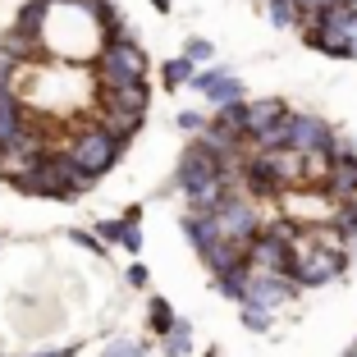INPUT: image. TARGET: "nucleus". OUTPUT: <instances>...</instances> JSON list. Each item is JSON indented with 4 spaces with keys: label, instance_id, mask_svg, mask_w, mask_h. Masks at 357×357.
<instances>
[{
    "label": "nucleus",
    "instance_id": "37",
    "mask_svg": "<svg viewBox=\"0 0 357 357\" xmlns=\"http://www.w3.org/2000/svg\"><path fill=\"white\" fill-rule=\"evenodd\" d=\"M151 5H156V10H160V14H165V10H169V0H151Z\"/></svg>",
    "mask_w": 357,
    "mask_h": 357
},
{
    "label": "nucleus",
    "instance_id": "25",
    "mask_svg": "<svg viewBox=\"0 0 357 357\" xmlns=\"http://www.w3.org/2000/svg\"><path fill=\"white\" fill-rule=\"evenodd\" d=\"M238 307H243V330H252V335L271 330V307H261V303H238Z\"/></svg>",
    "mask_w": 357,
    "mask_h": 357
},
{
    "label": "nucleus",
    "instance_id": "32",
    "mask_svg": "<svg viewBox=\"0 0 357 357\" xmlns=\"http://www.w3.org/2000/svg\"><path fill=\"white\" fill-rule=\"evenodd\" d=\"M174 124L183 128V133H202V128H206V115H197V110H178Z\"/></svg>",
    "mask_w": 357,
    "mask_h": 357
},
{
    "label": "nucleus",
    "instance_id": "4",
    "mask_svg": "<svg viewBox=\"0 0 357 357\" xmlns=\"http://www.w3.org/2000/svg\"><path fill=\"white\" fill-rule=\"evenodd\" d=\"M284 133H289V147L303 151V156H316V151H330V156H335V147H339V133L321 115H298V110H289Z\"/></svg>",
    "mask_w": 357,
    "mask_h": 357
},
{
    "label": "nucleus",
    "instance_id": "10",
    "mask_svg": "<svg viewBox=\"0 0 357 357\" xmlns=\"http://www.w3.org/2000/svg\"><path fill=\"white\" fill-rule=\"evenodd\" d=\"M192 87H197L202 96H211V105H229V101H243V83L225 69V64H215V69H202V74H192Z\"/></svg>",
    "mask_w": 357,
    "mask_h": 357
},
{
    "label": "nucleus",
    "instance_id": "29",
    "mask_svg": "<svg viewBox=\"0 0 357 357\" xmlns=\"http://www.w3.org/2000/svg\"><path fill=\"white\" fill-rule=\"evenodd\" d=\"M183 55H188L192 64H206L211 55H215V46H211L206 37H188V46H183Z\"/></svg>",
    "mask_w": 357,
    "mask_h": 357
},
{
    "label": "nucleus",
    "instance_id": "15",
    "mask_svg": "<svg viewBox=\"0 0 357 357\" xmlns=\"http://www.w3.org/2000/svg\"><path fill=\"white\" fill-rule=\"evenodd\" d=\"M96 110H101V124L110 133H119L124 142L133 133H142V119H147V110H124V105H96Z\"/></svg>",
    "mask_w": 357,
    "mask_h": 357
},
{
    "label": "nucleus",
    "instance_id": "16",
    "mask_svg": "<svg viewBox=\"0 0 357 357\" xmlns=\"http://www.w3.org/2000/svg\"><path fill=\"white\" fill-rule=\"evenodd\" d=\"M229 192H238V188L220 174V178H211V183H202V188L183 192V197H188V211H220V202L229 197Z\"/></svg>",
    "mask_w": 357,
    "mask_h": 357
},
{
    "label": "nucleus",
    "instance_id": "6",
    "mask_svg": "<svg viewBox=\"0 0 357 357\" xmlns=\"http://www.w3.org/2000/svg\"><path fill=\"white\" fill-rule=\"evenodd\" d=\"M298 294V280L284 271H266V266H252V275H248V298L243 303H261V307H284L289 298Z\"/></svg>",
    "mask_w": 357,
    "mask_h": 357
},
{
    "label": "nucleus",
    "instance_id": "17",
    "mask_svg": "<svg viewBox=\"0 0 357 357\" xmlns=\"http://www.w3.org/2000/svg\"><path fill=\"white\" fill-rule=\"evenodd\" d=\"M78 10L92 14V23L105 32V42H110V37H124V32H128L124 19H119V10L110 5V0H78Z\"/></svg>",
    "mask_w": 357,
    "mask_h": 357
},
{
    "label": "nucleus",
    "instance_id": "9",
    "mask_svg": "<svg viewBox=\"0 0 357 357\" xmlns=\"http://www.w3.org/2000/svg\"><path fill=\"white\" fill-rule=\"evenodd\" d=\"M197 257H202V266H206L211 275H225V271H234V266L252 261V243L248 238H225L220 234V238L211 243V248H202Z\"/></svg>",
    "mask_w": 357,
    "mask_h": 357
},
{
    "label": "nucleus",
    "instance_id": "7",
    "mask_svg": "<svg viewBox=\"0 0 357 357\" xmlns=\"http://www.w3.org/2000/svg\"><path fill=\"white\" fill-rule=\"evenodd\" d=\"M211 178H220V156H215V151H206L202 142H192V147L178 156L174 188L178 192H192V188H202V183H211Z\"/></svg>",
    "mask_w": 357,
    "mask_h": 357
},
{
    "label": "nucleus",
    "instance_id": "30",
    "mask_svg": "<svg viewBox=\"0 0 357 357\" xmlns=\"http://www.w3.org/2000/svg\"><path fill=\"white\" fill-rule=\"evenodd\" d=\"M339 0H298V10H303V23H316L326 10H335Z\"/></svg>",
    "mask_w": 357,
    "mask_h": 357
},
{
    "label": "nucleus",
    "instance_id": "2",
    "mask_svg": "<svg viewBox=\"0 0 357 357\" xmlns=\"http://www.w3.org/2000/svg\"><path fill=\"white\" fill-rule=\"evenodd\" d=\"M92 74H96V83H101V87L142 83V78H147V55H142V46L124 32V37H110V42L96 51Z\"/></svg>",
    "mask_w": 357,
    "mask_h": 357
},
{
    "label": "nucleus",
    "instance_id": "18",
    "mask_svg": "<svg viewBox=\"0 0 357 357\" xmlns=\"http://www.w3.org/2000/svg\"><path fill=\"white\" fill-rule=\"evenodd\" d=\"M51 10H55L51 0H23L10 28H19V32H37V37H46V19H51Z\"/></svg>",
    "mask_w": 357,
    "mask_h": 357
},
{
    "label": "nucleus",
    "instance_id": "35",
    "mask_svg": "<svg viewBox=\"0 0 357 357\" xmlns=\"http://www.w3.org/2000/svg\"><path fill=\"white\" fill-rule=\"evenodd\" d=\"M74 243H83L92 252H105V243H96V234H83V229H74Z\"/></svg>",
    "mask_w": 357,
    "mask_h": 357
},
{
    "label": "nucleus",
    "instance_id": "40",
    "mask_svg": "<svg viewBox=\"0 0 357 357\" xmlns=\"http://www.w3.org/2000/svg\"><path fill=\"white\" fill-rule=\"evenodd\" d=\"M353 46H357V37H353Z\"/></svg>",
    "mask_w": 357,
    "mask_h": 357
},
{
    "label": "nucleus",
    "instance_id": "8",
    "mask_svg": "<svg viewBox=\"0 0 357 357\" xmlns=\"http://www.w3.org/2000/svg\"><path fill=\"white\" fill-rule=\"evenodd\" d=\"M326 197L330 202H353L357 197V151L339 137L335 160H330V174H326Z\"/></svg>",
    "mask_w": 357,
    "mask_h": 357
},
{
    "label": "nucleus",
    "instance_id": "12",
    "mask_svg": "<svg viewBox=\"0 0 357 357\" xmlns=\"http://www.w3.org/2000/svg\"><path fill=\"white\" fill-rule=\"evenodd\" d=\"M23 115H28L23 92L19 87H0V142H14L23 133Z\"/></svg>",
    "mask_w": 357,
    "mask_h": 357
},
{
    "label": "nucleus",
    "instance_id": "31",
    "mask_svg": "<svg viewBox=\"0 0 357 357\" xmlns=\"http://www.w3.org/2000/svg\"><path fill=\"white\" fill-rule=\"evenodd\" d=\"M19 74H23V64L0 51V87H19Z\"/></svg>",
    "mask_w": 357,
    "mask_h": 357
},
{
    "label": "nucleus",
    "instance_id": "38",
    "mask_svg": "<svg viewBox=\"0 0 357 357\" xmlns=\"http://www.w3.org/2000/svg\"><path fill=\"white\" fill-rule=\"evenodd\" d=\"M344 357H357V339H353V344H348V353Z\"/></svg>",
    "mask_w": 357,
    "mask_h": 357
},
{
    "label": "nucleus",
    "instance_id": "33",
    "mask_svg": "<svg viewBox=\"0 0 357 357\" xmlns=\"http://www.w3.org/2000/svg\"><path fill=\"white\" fill-rule=\"evenodd\" d=\"M119 234H124V220H101L96 225V238H105V243H119Z\"/></svg>",
    "mask_w": 357,
    "mask_h": 357
},
{
    "label": "nucleus",
    "instance_id": "39",
    "mask_svg": "<svg viewBox=\"0 0 357 357\" xmlns=\"http://www.w3.org/2000/svg\"><path fill=\"white\" fill-rule=\"evenodd\" d=\"M348 5H357V0H348Z\"/></svg>",
    "mask_w": 357,
    "mask_h": 357
},
{
    "label": "nucleus",
    "instance_id": "13",
    "mask_svg": "<svg viewBox=\"0 0 357 357\" xmlns=\"http://www.w3.org/2000/svg\"><path fill=\"white\" fill-rule=\"evenodd\" d=\"M96 105H124V110H147V105H151V87H147V78H142V83H124V87H101Z\"/></svg>",
    "mask_w": 357,
    "mask_h": 357
},
{
    "label": "nucleus",
    "instance_id": "1",
    "mask_svg": "<svg viewBox=\"0 0 357 357\" xmlns=\"http://www.w3.org/2000/svg\"><path fill=\"white\" fill-rule=\"evenodd\" d=\"M344 243L348 238L335 225H326V229H303V238H298V261H294L298 289H321V284L339 280V275L348 271Z\"/></svg>",
    "mask_w": 357,
    "mask_h": 357
},
{
    "label": "nucleus",
    "instance_id": "14",
    "mask_svg": "<svg viewBox=\"0 0 357 357\" xmlns=\"http://www.w3.org/2000/svg\"><path fill=\"white\" fill-rule=\"evenodd\" d=\"M183 234H188V243L192 248H211V243L220 238V220H215V211H188L183 215Z\"/></svg>",
    "mask_w": 357,
    "mask_h": 357
},
{
    "label": "nucleus",
    "instance_id": "36",
    "mask_svg": "<svg viewBox=\"0 0 357 357\" xmlns=\"http://www.w3.org/2000/svg\"><path fill=\"white\" fill-rule=\"evenodd\" d=\"M28 357H69V348H51V353H28Z\"/></svg>",
    "mask_w": 357,
    "mask_h": 357
},
{
    "label": "nucleus",
    "instance_id": "27",
    "mask_svg": "<svg viewBox=\"0 0 357 357\" xmlns=\"http://www.w3.org/2000/svg\"><path fill=\"white\" fill-rule=\"evenodd\" d=\"M101 357H147V348L137 344V339H110Z\"/></svg>",
    "mask_w": 357,
    "mask_h": 357
},
{
    "label": "nucleus",
    "instance_id": "28",
    "mask_svg": "<svg viewBox=\"0 0 357 357\" xmlns=\"http://www.w3.org/2000/svg\"><path fill=\"white\" fill-rule=\"evenodd\" d=\"M119 220H124L119 248H124V252H142V229H137V220H128V215H119Z\"/></svg>",
    "mask_w": 357,
    "mask_h": 357
},
{
    "label": "nucleus",
    "instance_id": "3",
    "mask_svg": "<svg viewBox=\"0 0 357 357\" xmlns=\"http://www.w3.org/2000/svg\"><path fill=\"white\" fill-rule=\"evenodd\" d=\"M124 147H128V142L119 133H110L105 124H83L78 133H69V151H74L92 174H105V169L124 156Z\"/></svg>",
    "mask_w": 357,
    "mask_h": 357
},
{
    "label": "nucleus",
    "instance_id": "5",
    "mask_svg": "<svg viewBox=\"0 0 357 357\" xmlns=\"http://www.w3.org/2000/svg\"><path fill=\"white\" fill-rule=\"evenodd\" d=\"M215 220H220V234H225V238H248V243H252L257 234H261V211H257V197H248L243 188L229 192V197L220 202Z\"/></svg>",
    "mask_w": 357,
    "mask_h": 357
},
{
    "label": "nucleus",
    "instance_id": "23",
    "mask_svg": "<svg viewBox=\"0 0 357 357\" xmlns=\"http://www.w3.org/2000/svg\"><path fill=\"white\" fill-rule=\"evenodd\" d=\"M266 14H271L275 28H298V23H303V10H298V0H266Z\"/></svg>",
    "mask_w": 357,
    "mask_h": 357
},
{
    "label": "nucleus",
    "instance_id": "22",
    "mask_svg": "<svg viewBox=\"0 0 357 357\" xmlns=\"http://www.w3.org/2000/svg\"><path fill=\"white\" fill-rule=\"evenodd\" d=\"M174 321H178V316H174V307H169L165 298H151V303H147V326L156 330V339L169 335V330H174Z\"/></svg>",
    "mask_w": 357,
    "mask_h": 357
},
{
    "label": "nucleus",
    "instance_id": "21",
    "mask_svg": "<svg viewBox=\"0 0 357 357\" xmlns=\"http://www.w3.org/2000/svg\"><path fill=\"white\" fill-rule=\"evenodd\" d=\"M211 124L229 128V133H243L248 137V101H229V105H215V119Z\"/></svg>",
    "mask_w": 357,
    "mask_h": 357
},
{
    "label": "nucleus",
    "instance_id": "20",
    "mask_svg": "<svg viewBox=\"0 0 357 357\" xmlns=\"http://www.w3.org/2000/svg\"><path fill=\"white\" fill-rule=\"evenodd\" d=\"M160 353L165 357H188L192 353V321H174V330L160 335Z\"/></svg>",
    "mask_w": 357,
    "mask_h": 357
},
{
    "label": "nucleus",
    "instance_id": "19",
    "mask_svg": "<svg viewBox=\"0 0 357 357\" xmlns=\"http://www.w3.org/2000/svg\"><path fill=\"white\" fill-rule=\"evenodd\" d=\"M248 275H252V261H248V266H234V271H225V275H215V294L243 303V298H248Z\"/></svg>",
    "mask_w": 357,
    "mask_h": 357
},
{
    "label": "nucleus",
    "instance_id": "26",
    "mask_svg": "<svg viewBox=\"0 0 357 357\" xmlns=\"http://www.w3.org/2000/svg\"><path fill=\"white\" fill-rule=\"evenodd\" d=\"M330 225H335L344 238H357V197L353 202H339V206H335V220H330Z\"/></svg>",
    "mask_w": 357,
    "mask_h": 357
},
{
    "label": "nucleus",
    "instance_id": "11",
    "mask_svg": "<svg viewBox=\"0 0 357 357\" xmlns=\"http://www.w3.org/2000/svg\"><path fill=\"white\" fill-rule=\"evenodd\" d=\"M289 119V105L280 96H261V101H248V142L266 137L271 128H280Z\"/></svg>",
    "mask_w": 357,
    "mask_h": 357
},
{
    "label": "nucleus",
    "instance_id": "34",
    "mask_svg": "<svg viewBox=\"0 0 357 357\" xmlns=\"http://www.w3.org/2000/svg\"><path fill=\"white\" fill-rule=\"evenodd\" d=\"M124 284H128V289H142V284H147V266H128V271H124Z\"/></svg>",
    "mask_w": 357,
    "mask_h": 357
},
{
    "label": "nucleus",
    "instance_id": "24",
    "mask_svg": "<svg viewBox=\"0 0 357 357\" xmlns=\"http://www.w3.org/2000/svg\"><path fill=\"white\" fill-rule=\"evenodd\" d=\"M192 74H197V64H192L188 55H178V60H165V64H160V78H165V87L192 83Z\"/></svg>",
    "mask_w": 357,
    "mask_h": 357
}]
</instances>
